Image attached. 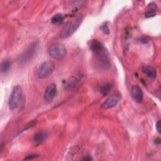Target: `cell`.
<instances>
[{
    "label": "cell",
    "instance_id": "6da1fadb",
    "mask_svg": "<svg viewBox=\"0 0 161 161\" xmlns=\"http://www.w3.org/2000/svg\"><path fill=\"white\" fill-rule=\"evenodd\" d=\"M82 21V18L80 16H77L68 21L66 23V24L64 26V27L62 29V31L60 33V38H67L69 36H72L79 28L81 24Z\"/></svg>",
    "mask_w": 161,
    "mask_h": 161
},
{
    "label": "cell",
    "instance_id": "7a4b0ae2",
    "mask_svg": "<svg viewBox=\"0 0 161 161\" xmlns=\"http://www.w3.org/2000/svg\"><path fill=\"white\" fill-rule=\"evenodd\" d=\"M22 99H23L22 89L19 86L16 85L13 88L9 98L8 105L9 108L11 109H14L17 108L21 104Z\"/></svg>",
    "mask_w": 161,
    "mask_h": 161
},
{
    "label": "cell",
    "instance_id": "3957f363",
    "mask_svg": "<svg viewBox=\"0 0 161 161\" xmlns=\"http://www.w3.org/2000/svg\"><path fill=\"white\" fill-rule=\"evenodd\" d=\"M67 48L61 44H53L48 47V53L49 55L53 59L60 60L67 55Z\"/></svg>",
    "mask_w": 161,
    "mask_h": 161
},
{
    "label": "cell",
    "instance_id": "277c9868",
    "mask_svg": "<svg viewBox=\"0 0 161 161\" xmlns=\"http://www.w3.org/2000/svg\"><path fill=\"white\" fill-rule=\"evenodd\" d=\"M55 69V64L52 60L43 62L39 67L36 75L40 79H45L50 76Z\"/></svg>",
    "mask_w": 161,
    "mask_h": 161
},
{
    "label": "cell",
    "instance_id": "5b68a950",
    "mask_svg": "<svg viewBox=\"0 0 161 161\" xmlns=\"http://www.w3.org/2000/svg\"><path fill=\"white\" fill-rule=\"evenodd\" d=\"M95 55H96L97 62L100 66L105 69H108L110 68L111 60L106 48H104L103 50Z\"/></svg>",
    "mask_w": 161,
    "mask_h": 161
},
{
    "label": "cell",
    "instance_id": "8992f818",
    "mask_svg": "<svg viewBox=\"0 0 161 161\" xmlns=\"http://www.w3.org/2000/svg\"><path fill=\"white\" fill-rule=\"evenodd\" d=\"M38 46V42H34L31 44L21 55L20 57V62H26V61H28L30 59H31L36 53Z\"/></svg>",
    "mask_w": 161,
    "mask_h": 161
},
{
    "label": "cell",
    "instance_id": "52a82bcc",
    "mask_svg": "<svg viewBox=\"0 0 161 161\" xmlns=\"http://www.w3.org/2000/svg\"><path fill=\"white\" fill-rule=\"evenodd\" d=\"M57 93V88L55 84L52 83L47 86L46 88L43 98L46 102H51L53 100Z\"/></svg>",
    "mask_w": 161,
    "mask_h": 161
},
{
    "label": "cell",
    "instance_id": "ba28073f",
    "mask_svg": "<svg viewBox=\"0 0 161 161\" xmlns=\"http://www.w3.org/2000/svg\"><path fill=\"white\" fill-rule=\"evenodd\" d=\"M120 99V94H114L108 97L101 105L103 109H109L114 107Z\"/></svg>",
    "mask_w": 161,
    "mask_h": 161
},
{
    "label": "cell",
    "instance_id": "9c48e42d",
    "mask_svg": "<svg viewBox=\"0 0 161 161\" xmlns=\"http://www.w3.org/2000/svg\"><path fill=\"white\" fill-rule=\"evenodd\" d=\"M131 95L135 102L138 103H141L143 101V93L141 88L138 85H133L131 87Z\"/></svg>",
    "mask_w": 161,
    "mask_h": 161
},
{
    "label": "cell",
    "instance_id": "30bf717a",
    "mask_svg": "<svg viewBox=\"0 0 161 161\" xmlns=\"http://www.w3.org/2000/svg\"><path fill=\"white\" fill-rule=\"evenodd\" d=\"M89 48L94 54H96L103 50L104 48V45L97 40H92L90 42Z\"/></svg>",
    "mask_w": 161,
    "mask_h": 161
},
{
    "label": "cell",
    "instance_id": "8fae6325",
    "mask_svg": "<svg viewBox=\"0 0 161 161\" xmlns=\"http://www.w3.org/2000/svg\"><path fill=\"white\" fill-rule=\"evenodd\" d=\"M142 70L143 73L149 78L155 79L157 77L156 70L152 66L144 65L142 67Z\"/></svg>",
    "mask_w": 161,
    "mask_h": 161
},
{
    "label": "cell",
    "instance_id": "7c38bea8",
    "mask_svg": "<svg viewBox=\"0 0 161 161\" xmlns=\"http://www.w3.org/2000/svg\"><path fill=\"white\" fill-rule=\"evenodd\" d=\"M157 11V4L154 3H149L147 7V11L145 13V17L151 18L155 16Z\"/></svg>",
    "mask_w": 161,
    "mask_h": 161
},
{
    "label": "cell",
    "instance_id": "4fadbf2b",
    "mask_svg": "<svg viewBox=\"0 0 161 161\" xmlns=\"http://www.w3.org/2000/svg\"><path fill=\"white\" fill-rule=\"evenodd\" d=\"M47 138V134L43 131H40L36 133L33 136V142L35 144L39 145L42 143Z\"/></svg>",
    "mask_w": 161,
    "mask_h": 161
},
{
    "label": "cell",
    "instance_id": "5bb4252c",
    "mask_svg": "<svg viewBox=\"0 0 161 161\" xmlns=\"http://www.w3.org/2000/svg\"><path fill=\"white\" fill-rule=\"evenodd\" d=\"M64 20V17L62 14L58 13L53 15L51 18V22L52 24L58 26L63 23Z\"/></svg>",
    "mask_w": 161,
    "mask_h": 161
},
{
    "label": "cell",
    "instance_id": "9a60e30c",
    "mask_svg": "<svg viewBox=\"0 0 161 161\" xmlns=\"http://www.w3.org/2000/svg\"><path fill=\"white\" fill-rule=\"evenodd\" d=\"M111 89V84L108 83V84H106L100 87L99 91H100V92L103 95L105 96V95H107Z\"/></svg>",
    "mask_w": 161,
    "mask_h": 161
},
{
    "label": "cell",
    "instance_id": "2e32d148",
    "mask_svg": "<svg viewBox=\"0 0 161 161\" xmlns=\"http://www.w3.org/2000/svg\"><path fill=\"white\" fill-rule=\"evenodd\" d=\"M11 66V63L8 60H4L1 64V71L2 72L6 73L7 72Z\"/></svg>",
    "mask_w": 161,
    "mask_h": 161
},
{
    "label": "cell",
    "instance_id": "e0dca14e",
    "mask_svg": "<svg viewBox=\"0 0 161 161\" xmlns=\"http://www.w3.org/2000/svg\"><path fill=\"white\" fill-rule=\"evenodd\" d=\"M101 31L106 35H109V30L108 28V26L107 24L104 23L101 26Z\"/></svg>",
    "mask_w": 161,
    "mask_h": 161
},
{
    "label": "cell",
    "instance_id": "ac0fdd59",
    "mask_svg": "<svg viewBox=\"0 0 161 161\" xmlns=\"http://www.w3.org/2000/svg\"><path fill=\"white\" fill-rule=\"evenodd\" d=\"M156 130L157 131L160 133L161 132V124H160V120H158L157 123H156Z\"/></svg>",
    "mask_w": 161,
    "mask_h": 161
},
{
    "label": "cell",
    "instance_id": "d6986e66",
    "mask_svg": "<svg viewBox=\"0 0 161 161\" xmlns=\"http://www.w3.org/2000/svg\"><path fill=\"white\" fill-rule=\"evenodd\" d=\"M38 155H36V154H31V155H27L25 158V160H30V159H33V158H35L36 157H37Z\"/></svg>",
    "mask_w": 161,
    "mask_h": 161
},
{
    "label": "cell",
    "instance_id": "ffe728a7",
    "mask_svg": "<svg viewBox=\"0 0 161 161\" xmlns=\"http://www.w3.org/2000/svg\"><path fill=\"white\" fill-rule=\"evenodd\" d=\"M83 160H92V158L90 156H86L83 158Z\"/></svg>",
    "mask_w": 161,
    "mask_h": 161
},
{
    "label": "cell",
    "instance_id": "44dd1931",
    "mask_svg": "<svg viewBox=\"0 0 161 161\" xmlns=\"http://www.w3.org/2000/svg\"><path fill=\"white\" fill-rule=\"evenodd\" d=\"M160 139L158 138H156L155 140V143L157 144V145H158V144H160Z\"/></svg>",
    "mask_w": 161,
    "mask_h": 161
}]
</instances>
